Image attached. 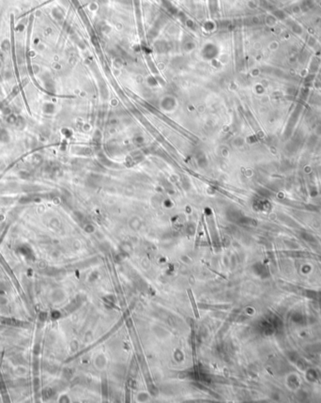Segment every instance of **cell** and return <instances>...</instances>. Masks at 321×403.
Returning <instances> with one entry per match:
<instances>
[{
	"mask_svg": "<svg viewBox=\"0 0 321 403\" xmlns=\"http://www.w3.org/2000/svg\"><path fill=\"white\" fill-rule=\"evenodd\" d=\"M188 295H189V298H190L191 304H192V305H193V309H194V315H195L196 318H199V312H198V309H197V306H196V305H195V302H194V296H193L192 290L188 289Z\"/></svg>",
	"mask_w": 321,
	"mask_h": 403,
	"instance_id": "6da1fadb",
	"label": "cell"
},
{
	"mask_svg": "<svg viewBox=\"0 0 321 403\" xmlns=\"http://www.w3.org/2000/svg\"><path fill=\"white\" fill-rule=\"evenodd\" d=\"M50 392H51V390H49V389H46L44 392H43V397H44V398H49L51 397Z\"/></svg>",
	"mask_w": 321,
	"mask_h": 403,
	"instance_id": "3957f363",
	"label": "cell"
},
{
	"mask_svg": "<svg viewBox=\"0 0 321 403\" xmlns=\"http://www.w3.org/2000/svg\"><path fill=\"white\" fill-rule=\"evenodd\" d=\"M8 140V132H6L5 130H0V141L2 142H6Z\"/></svg>",
	"mask_w": 321,
	"mask_h": 403,
	"instance_id": "7a4b0ae2",
	"label": "cell"
}]
</instances>
